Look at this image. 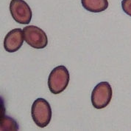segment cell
<instances>
[{
  "label": "cell",
  "instance_id": "obj_1",
  "mask_svg": "<svg viewBox=\"0 0 131 131\" xmlns=\"http://www.w3.org/2000/svg\"><path fill=\"white\" fill-rule=\"evenodd\" d=\"M69 73L65 66L54 67L48 78V87L53 94H59L64 91L69 82Z\"/></svg>",
  "mask_w": 131,
  "mask_h": 131
},
{
  "label": "cell",
  "instance_id": "obj_2",
  "mask_svg": "<svg viewBox=\"0 0 131 131\" xmlns=\"http://www.w3.org/2000/svg\"><path fill=\"white\" fill-rule=\"evenodd\" d=\"M31 115L34 122L39 127H45L52 119V108L46 99L38 98L33 102L31 109Z\"/></svg>",
  "mask_w": 131,
  "mask_h": 131
},
{
  "label": "cell",
  "instance_id": "obj_3",
  "mask_svg": "<svg viewBox=\"0 0 131 131\" xmlns=\"http://www.w3.org/2000/svg\"><path fill=\"white\" fill-rule=\"evenodd\" d=\"M113 96V90L107 82L96 84L91 93V103L96 109H103L110 104Z\"/></svg>",
  "mask_w": 131,
  "mask_h": 131
},
{
  "label": "cell",
  "instance_id": "obj_4",
  "mask_svg": "<svg viewBox=\"0 0 131 131\" xmlns=\"http://www.w3.org/2000/svg\"><path fill=\"white\" fill-rule=\"evenodd\" d=\"M25 42L32 48L43 49L48 44V38L46 33L40 28L35 25H28L23 29Z\"/></svg>",
  "mask_w": 131,
  "mask_h": 131
},
{
  "label": "cell",
  "instance_id": "obj_5",
  "mask_svg": "<svg viewBox=\"0 0 131 131\" xmlns=\"http://www.w3.org/2000/svg\"><path fill=\"white\" fill-rule=\"evenodd\" d=\"M10 11L13 19L19 24H29L32 19V10L24 0H11Z\"/></svg>",
  "mask_w": 131,
  "mask_h": 131
},
{
  "label": "cell",
  "instance_id": "obj_6",
  "mask_svg": "<svg viewBox=\"0 0 131 131\" xmlns=\"http://www.w3.org/2000/svg\"><path fill=\"white\" fill-rule=\"evenodd\" d=\"M24 33L21 28L11 30L4 39V48L9 53H14L18 50L24 43Z\"/></svg>",
  "mask_w": 131,
  "mask_h": 131
},
{
  "label": "cell",
  "instance_id": "obj_7",
  "mask_svg": "<svg viewBox=\"0 0 131 131\" xmlns=\"http://www.w3.org/2000/svg\"><path fill=\"white\" fill-rule=\"evenodd\" d=\"M82 5L85 10L92 13H100L108 7L107 0H81Z\"/></svg>",
  "mask_w": 131,
  "mask_h": 131
},
{
  "label": "cell",
  "instance_id": "obj_8",
  "mask_svg": "<svg viewBox=\"0 0 131 131\" xmlns=\"http://www.w3.org/2000/svg\"><path fill=\"white\" fill-rule=\"evenodd\" d=\"M18 129L16 121L9 116H5L1 119V130H17Z\"/></svg>",
  "mask_w": 131,
  "mask_h": 131
},
{
  "label": "cell",
  "instance_id": "obj_9",
  "mask_svg": "<svg viewBox=\"0 0 131 131\" xmlns=\"http://www.w3.org/2000/svg\"><path fill=\"white\" fill-rule=\"evenodd\" d=\"M122 7L126 14L131 16V0H122Z\"/></svg>",
  "mask_w": 131,
  "mask_h": 131
}]
</instances>
